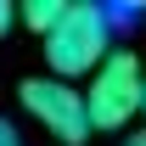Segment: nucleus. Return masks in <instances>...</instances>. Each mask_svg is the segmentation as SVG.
Instances as JSON below:
<instances>
[{"label": "nucleus", "instance_id": "obj_1", "mask_svg": "<svg viewBox=\"0 0 146 146\" xmlns=\"http://www.w3.org/2000/svg\"><path fill=\"white\" fill-rule=\"evenodd\" d=\"M112 45V23L107 6H68V17L56 23V34L45 39V62H51V79L73 84V79H96V68L107 62Z\"/></svg>", "mask_w": 146, "mask_h": 146}, {"label": "nucleus", "instance_id": "obj_2", "mask_svg": "<svg viewBox=\"0 0 146 146\" xmlns=\"http://www.w3.org/2000/svg\"><path fill=\"white\" fill-rule=\"evenodd\" d=\"M146 101V68L135 51H112L101 68H96L90 90H84V107H90V129H124L141 118Z\"/></svg>", "mask_w": 146, "mask_h": 146}, {"label": "nucleus", "instance_id": "obj_3", "mask_svg": "<svg viewBox=\"0 0 146 146\" xmlns=\"http://www.w3.org/2000/svg\"><path fill=\"white\" fill-rule=\"evenodd\" d=\"M17 96H23V112H28L45 135H56L62 146H84V141L96 135L79 84H62V79H28Z\"/></svg>", "mask_w": 146, "mask_h": 146}, {"label": "nucleus", "instance_id": "obj_4", "mask_svg": "<svg viewBox=\"0 0 146 146\" xmlns=\"http://www.w3.org/2000/svg\"><path fill=\"white\" fill-rule=\"evenodd\" d=\"M17 17L28 23L34 34H45V39H51V34H56V23L68 17V6H62V0H28V6H17Z\"/></svg>", "mask_w": 146, "mask_h": 146}, {"label": "nucleus", "instance_id": "obj_5", "mask_svg": "<svg viewBox=\"0 0 146 146\" xmlns=\"http://www.w3.org/2000/svg\"><path fill=\"white\" fill-rule=\"evenodd\" d=\"M11 23H17V6H11V0H0V39L11 34Z\"/></svg>", "mask_w": 146, "mask_h": 146}, {"label": "nucleus", "instance_id": "obj_6", "mask_svg": "<svg viewBox=\"0 0 146 146\" xmlns=\"http://www.w3.org/2000/svg\"><path fill=\"white\" fill-rule=\"evenodd\" d=\"M0 146H23V141H17V129L6 124V118H0Z\"/></svg>", "mask_w": 146, "mask_h": 146}, {"label": "nucleus", "instance_id": "obj_7", "mask_svg": "<svg viewBox=\"0 0 146 146\" xmlns=\"http://www.w3.org/2000/svg\"><path fill=\"white\" fill-rule=\"evenodd\" d=\"M124 146H146V129H135V135H129V141Z\"/></svg>", "mask_w": 146, "mask_h": 146}, {"label": "nucleus", "instance_id": "obj_8", "mask_svg": "<svg viewBox=\"0 0 146 146\" xmlns=\"http://www.w3.org/2000/svg\"><path fill=\"white\" fill-rule=\"evenodd\" d=\"M141 112H146V101H141Z\"/></svg>", "mask_w": 146, "mask_h": 146}]
</instances>
